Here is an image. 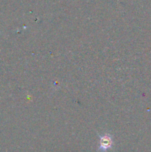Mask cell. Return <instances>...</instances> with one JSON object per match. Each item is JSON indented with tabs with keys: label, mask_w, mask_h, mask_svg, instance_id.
I'll return each instance as SVG.
<instances>
[{
	"label": "cell",
	"mask_w": 151,
	"mask_h": 152,
	"mask_svg": "<svg viewBox=\"0 0 151 152\" xmlns=\"http://www.w3.org/2000/svg\"><path fill=\"white\" fill-rule=\"evenodd\" d=\"M112 145V140L109 136H105L101 138L100 140V149L107 150Z\"/></svg>",
	"instance_id": "1"
}]
</instances>
